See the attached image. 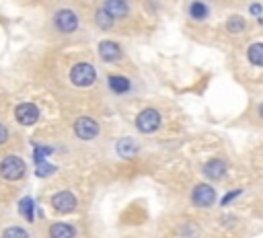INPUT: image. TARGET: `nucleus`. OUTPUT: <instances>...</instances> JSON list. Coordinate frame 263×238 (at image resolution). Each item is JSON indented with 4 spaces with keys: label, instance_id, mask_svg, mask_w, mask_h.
<instances>
[{
    "label": "nucleus",
    "instance_id": "nucleus-16",
    "mask_svg": "<svg viewBox=\"0 0 263 238\" xmlns=\"http://www.w3.org/2000/svg\"><path fill=\"white\" fill-rule=\"evenodd\" d=\"M247 60L253 68H261L263 66V43H259V41L251 43L247 49Z\"/></svg>",
    "mask_w": 263,
    "mask_h": 238
},
{
    "label": "nucleus",
    "instance_id": "nucleus-24",
    "mask_svg": "<svg viewBox=\"0 0 263 238\" xmlns=\"http://www.w3.org/2000/svg\"><path fill=\"white\" fill-rule=\"evenodd\" d=\"M8 137H10V131H8V127H6L4 123H0V146H4V144L8 142Z\"/></svg>",
    "mask_w": 263,
    "mask_h": 238
},
{
    "label": "nucleus",
    "instance_id": "nucleus-21",
    "mask_svg": "<svg viewBox=\"0 0 263 238\" xmlns=\"http://www.w3.org/2000/svg\"><path fill=\"white\" fill-rule=\"evenodd\" d=\"M49 154H51V148L49 146H35L33 148V160H35V164H39L45 158H49Z\"/></svg>",
    "mask_w": 263,
    "mask_h": 238
},
{
    "label": "nucleus",
    "instance_id": "nucleus-18",
    "mask_svg": "<svg viewBox=\"0 0 263 238\" xmlns=\"http://www.w3.org/2000/svg\"><path fill=\"white\" fill-rule=\"evenodd\" d=\"M245 29H247V21L242 16L232 14V16L226 18V31H230V33H242Z\"/></svg>",
    "mask_w": 263,
    "mask_h": 238
},
{
    "label": "nucleus",
    "instance_id": "nucleus-17",
    "mask_svg": "<svg viewBox=\"0 0 263 238\" xmlns=\"http://www.w3.org/2000/svg\"><path fill=\"white\" fill-rule=\"evenodd\" d=\"M18 211L27 222H33L35 220V201H33V197H23L18 201Z\"/></svg>",
    "mask_w": 263,
    "mask_h": 238
},
{
    "label": "nucleus",
    "instance_id": "nucleus-13",
    "mask_svg": "<svg viewBox=\"0 0 263 238\" xmlns=\"http://www.w3.org/2000/svg\"><path fill=\"white\" fill-rule=\"evenodd\" d=\"M47 236L49 238H76V228L66 222H55L49 226Z\"/></svg>",
    "mask_w": 263,
    "mask_h": 238
},
{
    "label": "nucleus",
    "instance_id": "nucleus-5",
    "mask_svg": "<svg viewBox=\"0 0 263 238\" xmlns=\"http://www.w3.org/2000/svg\"><path fill=\"white\" fill-rule=\"evenodd\" d=\"M74 133H76L78 140L90 142V140H95V137L101 133V127H99V123H97L92 117L82 115V117H78V119L74 121Z\"/></svg>",
    "mask_w": 263,
    "mask_h": 238
},
{
    "label": "nucleus",
    "instance_id": "nucleus-1",
    "mask_svg": "<svg viewBox=\"0 0 263 238\" xmlns=\"http://www.w3.org/2000/svg\"><path fill=\"white\" fill-rule=\"evenodd\" d=\"M97 80V70L92 64L88 62H78L70 68V82L76 86V88H88L92 86Z\"/></svg>",
    "mask_w": 263,
    "mask_h": 238
},
{
    "label": "nucleus",
    "instance_id": "nucleus-9",
    "mask_svg": "<svg viewBox=\"0 0 263 238\" xmlns=\"http://www.w3.org/2000/svg\"><path fill=\"white\" fill-rule=\"evenodd\" d=\"M97 51H99V57H101L103 62H107V64H117V62H121V57H123L121 45L115 43V41H111V39L101 41V43L97 45Z\"/></svg>",
    "mask_w": 263,
    "mask_h": 238
},
{
    "label": "nucleus",
    "instance_id": "nucleus-2",
    "mask_svg": "<svg viewBox=\"0 0 263 238\" xmlns=\"http://www.w3.org/2000/svg\"><path fill=\"white\" fill-rule=\"evenodd\" d=\"M162 123L160 113L154 107H146L136 115V127L140 133H154Z\"/></svg>",
    "mask_w": 263,
    "mask_h": 238
},
{
    "label": "nucleus",
    "instance_id": "nucleus-6",
    "mask_svg": "<svg viewBox=\"0 0 263 238\" xmlns=\"http://www.w3.org/2000/svg\"><path fill=\"white\" fill-rule=\"evenodd\" d=\"M216 197H218L216 189L212 185H208V183H199L191 191V203L195 207H212L216 203Z\"/></svg>",
    "mask_w": 263,
    "mask_h": 238
},
{
    "label": "nucleus",
    "instance_id": "nucleus-20",
    "mask_svg": "<svg viewBox=\"0 0 263 238\" xmlns=\"http://www.w3.org/2000/svg\"><path fill=\"white\" fill-rule=\"evenodd\" d=\"M2 238H29L27 230L21 228V226H8L4 232H2Z\"/></svg>",
    "mask_w": 263,
    "mask_h": 238
},
{
    "label": "nucleus",
    "instance_id": "nucleus-3",
    "mask_svg": "<svg viewBox=\"0 0 263 238\" xmlns=\"http://www.w3.org/2000/svg\"><path fill=\"white\" fill-rule=\"evenodd\" d=\"M27 172V166H25V160L18 158V156H6L0 160V176L6 179V181H18L23 179Z\"/></svg>",
    "mask_w": 263,
    "mask_h": 238
},
{
    "label": "nucleus",
    "instance_id": "nucleus-10",
    "mask_svg": "<svg viewBox=\"0 0 263 238\" xmlns=\"http://www.w3.org/2000/svg\"><path fill=\"white\" fill-rule=\"evenodd\" d=\"M201 172H203V176H208L210 181H220V179L228 172V164H226V160H222V158H212V160H208V162L201 166Z\"/></svg>",
    "mask_w": 263,
    "mask_h": 238
},
{
    "label": "nucleus",
    "instance_id": "nucleus-23",
    "mask_svg": "<svg viewBox=\"0 0 263 238\" xmlns=\"http://www.w3.org/2000/svg\"><path fill=\"white\" fill-rule=\"evenodd\" d=\"M249 10H251V14H255L257 23H263V16H261V4H259V2H253Z\"/></svg>",
    "mask_w": 263,
    "mask_h": 238
},
{
    "label": "nucleus",
    "instance_id": "nucleus-8",
    "mask_svg": "<svg viewBox=\"0 0 263 238\" xmlns=\"http://www.w3.org/2000/svg\"><path fill=\"white\" fill-rule=\"evenodd\" d=\"M14 119L21 123V125H25V127H29V125H35L37 123V119H39V109H37V105L35 103H18L16 107H14Z\"/></svg>",
    "mask_w": 263,
    "mask_h": 238
},
{
    "label": "nucleus",
    "instance_id": "nucleus-12",
    "mask_svg": "<svg viewBox=\"0 0 263 238\" xmlns=\"http://www.w3.org/2000/svg\"><path fill=\"white\" fill-rule=\"evenodd\" d=\"M107 86H109V90L115 92V94H125V92L132 90L129 78H125V76H121V74H111V76L107 78Z\"/></svg>",
    "mask_w": 263,
    "mask_h": 238
},
{
    "label": "nucleus",
    "instance_id": "nucleus-14",
    "mask_svg": "<svg viewBox=\"0 0 263 238\" xmlns=\"http://www.w3.org/2000/svg\"><path fill=\"white\" fill-rule=\"evenodd\" d=\"M115 150H117V154H119L121 158H134L140 148H138L136 140H132V137H121V140H117Z\"/></svg>",
    "mask_w": 263,
    "mask_h": 238
},
{
    "label": "nucleus",
    "instance_id": "nucleus-7",
    "mask_svg": "<svg viewBox=\"0 0 263 238\" xmlns=\"http://www.w3.org/2000/svg\"><path fill=\"white\" fill-rule=\"evenodd\" d=\"M49 203H51V207H53L58 213H72V211L76 209V205H78V199H76V195L70 193V191H58V193L51 195Z\"/></svg>",
    "mask_w": 263,
    "mask_h": 238
},
{
    "label": "nucleus",
    "instance_id": "nucleus-19",
    "mask_svg": "<svg viewBox=\"0 0 263 238\" xmlns=\"http://www.w3.org/2000/svg\"><path fill=\"white\" fill-rule=\"evenodd\" d=\"M113 23H115V21H113V18H111V16H109V14H107L103 8H99V10L95 12V25H97L99 29L109 31V29L113 27Z\"/></svg>",
    "mask_w": 263,
    "mask_h": 238
},
{
    "label": "nucleus",
    "instance_id": "nucleus-15",
    "mask_svg": "<svg viewBox=\"0 0 263 238\" xmlns=\"http://www.w3.org/2000/svg\"><path fill=\"white\" fill-rule=\"evenodd\" d=\"M189 16L197 23H203L208 16H210V6L203 2V0H193L189 4Z\"/></svg>",
    "mask_w": 263,
    "mask_h": 238
},
{
    "label": "nucleus",
    "instance_id": "nucleus-22",
    "mask_svg": "<svg viewBox=\"0 0 263 238\" xmlns=\"http://www.w3.org/2000/svg\"><path fill=\"white\" fill-rule=\"evenodd\" d=\"M53 172H55V166H53V164H49V162H45V160H43V162H39V164H37V168H35V174H37V176H41V179H43V176H49V174H53Z\"/></svg>",
    "mask_w": 263,
    "mask_h": 238
},
{
    "label": "nucleus",
    "instance_id": "nucleus-11",
    "mask_svg": "<svg viewBox=\"0 0 263 238\" xmlns=\"http://www.w3.org/2000/svg\"><path fill=\"white\" fill-rule=\"evenodd\" d=\"M103 10L113 21H119L129 14V2L127 0H103Z\"/></svg>",
    "mask_w": 263,
    "mask_h": 238
},
{
    "label": "nucleus",
    "instance_id": "nucleus-4",
    "mask_svg": "<svg viewBox=\"0 0 263 238\" xmlns=\"http://www.w3.org/2000/svg\"><path fill=\"white\" fill-rule=\"evenodd\" d=\"M53 27L58 33H74L78 29V14L72 10V8H60L55 14H53Z\"/></svg>",
    "mask_w": 263,
    "mask_h": 238
}]
</instances>
